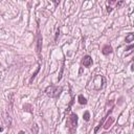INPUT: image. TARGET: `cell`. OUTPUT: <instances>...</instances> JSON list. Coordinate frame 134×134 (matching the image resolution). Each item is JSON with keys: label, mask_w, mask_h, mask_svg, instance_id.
<instances>
[{"label": "cell", "mask_w": 134, "mask_h": 134, "mask_svg": "<svg viewBox=\"0 0 134 134\" xmlns=\"http://www.w3.org/2000/svg\"><path fill=\"white\" fill-rule=\"evenodd\" d=\"M76 125H78V115H76L75 113H71L69 115L68 119H67V122H66V127L71 134H73L75 132Z\"/></svg>", "instance_id": "6da1fadb"}, {"label": "cell", "mask_w": 134, "mask_h": 134, "mask_svg": "<svg viewBox=\"0 0 134 134\" xmlns=\"http://www.w3.org/2000/svg\"><path fill=\"white\" fill-rule=\"evenodd\" d=\"M63 88L62 87H56V86H48L46 89H45V92L46 94L50 97H59L60 93L62 92Z\"/></svg>", "instance_id": "7a4b0ae2"}, {"label": "cell", "mask_w": 134, "mask_h": 134, "mask_svg": "<svg viewBox=\"0 0 134 134\" xmlns=\"http://www.w3.org/2000/svg\"><path fill=\"white\" fill-rule=\"evenodd\" d=\"M41 48H42V37H41L40 31L38 30V39H37V52L40 55L41 52Z\"/></svg>", "instance_id": "3957f363"}, {"label": "cell", "mask_w": 134, "mask_h": 134, "mask_svg": "<svg viewBox=\"0 0 134 134\" xmlns=\"http://www.w3.org/2000/svg\"><path fill=\"white\" fill-rule=\"evenodd\" d=\"M83 65H84L85 67H89L91 64H92V59H91V57L90 56H85L84 58H83Z\"/></svg>", "instance_id": "277c9868"}, {"label": "cell", "mask_w": 134, "mask_h": 134, "mask_svg": "<svg viewBox=\"0 0 134 134\" xmlns=\"http://www.w3.org/2000/svg\"><path fill=\"white\" fill-rule=\"evenodd\" d=\"M114 123V117H112V116H110L109 119H107V122L105 123V125H104V129L105 130H107V129H109L110 127H111V125Z\"/></svg>", "instance_id": "5b68a950"}, {"label": "cell", "mask_w": 134, "mask_h": 134, "mask_svg": "<svg viewBox=\"0 0 134 134\" xmlns=\"http://www.w3.org/2000/svg\"><path fill=\"white\" fill-rule=\"evenodd\" d=\"M112 52H113V49L110 45H105L103 47V49H102V52H103L104 55H109V53H112Z\"/></svg>", "instance_id": "8992f818"}, {"label": "cell", "mask_w": 134, "mask_h": 134, "mask_svg": "<svg viewBox=\"0 0 134 134\" xmlns=\"http://www.w3.org/2000/svg\"><path fill=\"white\" fill-rule=\"evenodd\" d=\"M78 100H79V103L81 104V105H86V104H87V100H86V98L83 97L82 94L79 95V98H78Z\"/></svg>", "instance_id": "52a82bcc"}, {"label": "cell", "mask_w": 134, "mask_h": 134, "mask_svg": "<svg viewBox=\"0 0 134 134\" xmlns=\"http://www.w3.org/2000/svg\"><path fill=\"white\" fill-rule=\"evenodd\" d=\"M133 40H134V34H129L128 36L126 37V42H127V43L132 42Z\"/></svg>", "instance_id": "ba28073f"}, {"label": "cell", "mask_w": 134, "mask_h": 134, "mask_svg": "<svg viewBox=\"0 0 134 134\" xmlns=\"http://www.w3.org/2000/svg\"><path fill=\"white\" fill-rule=\"evenodd\" d=\"M40 71V66H38V68H37V70H36V71H35L34 73H33V75H31V78H30V83H31V82H33L34 81V79L35 78H36V75L38 74V72H39Z\"/></svg>", "instance_id": "9c48e42d"}, {"label": "cell", "mask_w": 134, "mask_h": 134, "mask_svg": "<svg viewBox=\"0 0 134 134\" xmlns=\"http://www.w3.org/2000/svg\"><path fill=\"white\" fill-rule=\"evenodd\" d=\"M83 119H84L86 122H88V120L90 119V113H89L88 111H85L84 114H83Z\"/></svg>", "instance_id": "30bf717a"}, {"label": "cell", "mask_w": 134, "mask_h": 134, "mask_svg": "<svg viewBox=\"0 0 134 134\" xmlns=\"http://www.w3.org/2000/svg\"><path fill=\"white\" fill-rule=\"evenodd\" d=\"M30 108H31V106H30V105H24V106H23V109H24V111H28V112H31Z\"/></svg>", "instance_id": "8fae6325"}, {"label": "cell", "mask_w": 134, "mask_h": 134, "mask_svg": "<svg viewBox=\"0 0 134 134\" xmlns=\"http://www.w3.org/2000/svg\"><path fill=\"white\" fill-rule=\"evenodd\" d=\"M64 67H65V65L63 64L62 68H61V71H60V74H59V78H58V81H60V80L62 79V74H63V71H64Z\"/></svg>", "instance_id": "7c38bea8"}, {"label": "cell", "mask_w": 134, "mask_h": 134, "mask_svg": "<svg viewBox=\"0 0 134 134\" xmlns=\"http://www.w3.org/2000/svg\"><path fill=\"white\" fill-rule=\"evenodd\" d=\"M59 35H60V28H58V30H57V33H56V41L58 40V37H59Z\"/></svg>", "instance_id": "4fadbf2b"}, {"label": "cell", "mask_w": 134, "mask_h": 134, "mask_svg": "<svg viewBox=\"0 0 134 134\" xmlns=\"http://www.w3.org/2000/svg\"><path fill=\"white\" fill-rule=\"evenodd\" d=\"M107 12H108V13H111V12H112V7H110V6L108 5V6H107Z\"/></svg>", "instance_id": "5bb4252c"}, {"label": "cell", "mask_w": 134, "mask_h": 134, "mask_svg": "<svg viewBox=\"0 0 134 134\" xmlns=\"http://www.w3.org/2000/svg\"><path fill=\"white\" fill-rule=\"evenodd\" d=\"M123 3H124L123 1H120V2H119V3H116V6H117V7H119V6H120V5H122V4H123Z\"/></svg>", "instance_id": "9a60e30c"}, {"label": "cell", "mask_w": 134, "mask_h": 134, "mask_svg": "<svg viewBox=\"0 0 134 134\" xmlns=\"http://www.w3.org/2000/svg\"><path fill=\"white\" fill-rule=\"evenodd\" d=\"M132 48H134V45H131V46H129L128 48H127V50H130V49H132Z\"/></svg>", "instance_id": "2e32d148"}, {"label": "cell", "mask_w": 134, "mask_h": 134, "mask_svg": "<svg viewBox=\"0 0 134 134\" xmlns=\"http://www.w3.org/2000/svg\"><path fill=\"white\" fill-rule=\"evenodd\" d=\"M18 134H24V132L23 131H19V133Z\"/></svg>", "instance_id": "e0dca14e"}, {"label": "cell", "mask_w": 134, "mask_h": 134, "mask_svg": "<svg viewBox=\"0 0 134 134\" xmlns=\"http://www.w3.org/2000/svg\"><path fill=\"white\" fill-rule=\"evenodd\" d=\"M103 134H108V133H106V132H104V133H103Z\"/></svg>", "instance_id": "ac0fdd59"}]
</instances>
